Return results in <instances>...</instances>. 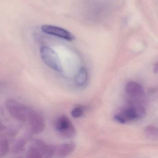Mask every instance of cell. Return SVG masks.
<instances>
[{"label": "cell", "mask_w": 158, "mask_h": 158, "mask_svg": "<svg viewBox=\"0 0 158 158\" xmlns=\"http://www.w3.org/2000/svg\"><path fill=\"white\" fill-rule=\"evenodd\" d=\"M5 107L13 117L21 122L27 120L31 111L27 106L13 99L8 100L5 102Z\"/></svg>", "instance_id": "1"}, {"label": "cell", "mask_w": 158, "mask_h": 158, "mask_svg": "<svg viewBox=\"0 0 158 158\" xmlns=\"http://www.w3.org/2000/svg\"><path fill=\"white\" fill-rule=\"evenodd\" d=\"M54 128L61 137L73 138L76 135V130L73 123L66 115L60 116L54 123Z\"/></svg>", "instance_id": "2"}, {"label": "cell", "mask_w": 158, "mask_h": 158, "mask_svg": "<svg viewBox=\"0 0 158 158\" xmlns=\"http://www.w3.org/2000/svg\"><path fill=\"white\" fill-rule=\"evenodd\" d=\"M40 56L44 62L49 67L58 72L63 71L61 61L58 53L48 46L40 48Z\"/></svg>", "instance_id": "3"}, {"label": "cell", "mask_w": 158, "mask_h": 158, "mask_svg": "<svg viewBox=\"0 0 158 158\" xmlns=\"http://www.w3.org/2000/svg\"><path fill=\"white\" fill-rule=\"evenodd\" d=\"M42 31L48 35L55 36L63 39L69 41H72L75 39V37L68 30L51 25H44L41 27Z\"/></svg>", "instance_id": "4"}, {"label": "cell", "mask_w": 158, "mask_h": 158, "mask_svg": "<svg viewBox=\"0 0 158 158\" xmlns=\"http://www.w3.org/2000/svg\"><path fill=\"white\" fill-rule=\"evenodd\" d=\"M30 125L31 132L33 134L42 133L46 127V123L44 118L40 114L31 110L27 119Z\"/></svg>", "instance_id": "5"}, {"label": "cell", "mask_w": 158, "mask_h": 158, "mask_svg": "<svg viewBox=\"0 0 158 158\" xmlns=\"http://www.w3.org/2000/svg\"><path fill=\"white\" fill-rule=\"evenodd\" d=\"M35 146L40 151L43 157L51 158L55 155L56 146L47 144L40 139H36L34 141Z\"/></svg>", "instance_id": "6"}, {"label": "cell", "mask_w": 158, "mask_h": 158, "mask_svg": "<svg viewBox=\"0 0 158 158\" xmlns=\"http://www.w3.org/2000/svg\"><path fill=\"white\" fill-rule=\"evenodd\" d=\"M125 90L127 94L135 98H141L145 95V91L142 86L134 81L127 83Z\"/></svg>", "instance_id": "7"}, {"label": "cell", "mask_w": 158, "mask_h": 158, "mask_svg": "<svg viewBox=\"0 0 158 158\" xmlns=\"http://www.w3.org/2000/svg\"><path fill=\"white\" fill-rule=\"evenodd\" d=\"M75 148V144L72 142L58 145L55 147V155L60 158L67 157L74 151Z\"/></svg>", "instance_id": "8"}, {"label": "cell", "mask_w": 158, "mask_h": 158, "mask_svg": "<svg viewBox=\"0 0 158 158\" xmlns=\"http://www.w3.org/2000/svg\"><path fill=\"white\" fill-rule=\"evenodd\" d=\"M88 74L86 69L82 67L78 71L76 76L75 82L78 86H82L85 85L87 82Z\"/></svg>", "instance_id": "9"}, {"label": "cell", "mask_w": 158, "mask_h": 158, "mask_svg": "<svg viewBox=\"0 0 158 158\" xmlns=\"http://www.w3.org/2000/svg\"><path fill=\"white\" fill-rule=\"evenodd\" d=\"M144 134L150 139H158V127L148 125L145 127Z\"/></svg>", "instance_id": "10"}, {"label": "cell", "mask_w": 158, "mask_h": 158, "mask_svg": "<svg viewBox=\"0 0 158 158\" xmlns=\"http://www.w3.org/2000/svg\"><path fill=\"white\" fill-rule=\"evenodd\" d=\"M26 157L29 158H43L40 151L35 146H30L29 147L26 153Z\"/></svg>", "instance_id": "11"}, {"label": "cell", "mask_w": 158, "mask_h": 158, "mask_svg": "<svg viewBox=\"0 0 158 158\" xmlns=\"http://www.w3.org/2000/svg\"><path fill=\"white\" fill-rule=\"evenodd\" d=\"M26 144V142L24 139H18L13 147V152L16 154L22 152L24 150Z\"/></svg>", "instance_id": "12"}, {"label": "cell", "mask_w": 158, "mask_h": 158, "mask_svg": "<svg viewBox=\"0 0 158 158\" xmlns=\"http://www.w3.org/2000/svg\"><path fill=\"white\" fill-rule=\"evenodd\" d=\"M10 151V146L8 140L5 139H1L0 141V157L5 156Z\"/></svg>", "instance_id": "13"}, {"label": "cell", "mask_w": 158, "mask_h": 158, "mask_svg": "<svg viewBox=\"0 0 158 158\" xmlns=\"http://www.w3.org/2000/svg\"><path fill=\"white\" fill-rule=\"evenodd\" d=\"M85 113V108L82 106L75 107L71 112L72 116L75 118H78L83 116Z\"/></svg>", "instance_id": "14"}, {"label": "cell", "mask_w": 158, "mask_h": 158, "mask_svg": "<svg viewBox=\"0 0 158 158\" xmlns=\"http://www.w3.org/2000/svg\"><path fill=\"white\" fill-rule=\"evenodd\" d=\"M114 119L116 122L118 123H120L121 124H125L127 122L124 118L119 113L116 114L114 116Z\"/></svg>", "instance_id": "15"}, {"label": "cell", "mask_w": 158, "mask_h": 158, "mask_svg": "<svg viewBox=\"0 0 158 158\" xmlns=\"http://www.w3.org/2000/svg\"><path fill=\"white\" fill-rule=\"evenodd\" d=\"M153 72L154 73H158V61L155 64L153 68Z\"/></svg>", "instance_id": "16"}]
</instances>
